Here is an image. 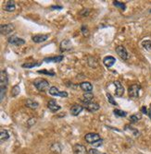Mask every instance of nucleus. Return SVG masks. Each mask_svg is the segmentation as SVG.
Returning a JSON list of instances; mask_svg holds the SVG:
<instances>
[{
    "label": "nucleus",
    "instance_id": "25",
    "mask_svg": "<svg viewBox=\"0 0 151 154\" xmlns=\"http://www.w3.org/2000/svg\"><path fill=\"white\" fill-rule=\"evenodd\" d=\"M141 118H142V114H139V113L135 114H133V115H131V116H130V122L132 124H135L139 120H141Z\"/></svg>",
    "mask_w": 151,
    "mask_h": 154
},
{
    "label": "nucleus",
    "instance_id": "16",
    "mask_svg": "<svg viewBox=\"0 0 151 154\" xmlns=\"http://www.w3.org/2000/svg\"><path fill=\"white\" fill-rule=\"evenodd\" d=\"M115 62H116L115 57L111 56V55L106 56V57H104V59H103V64H104V65H105L107 68L111 67L115 64Z\"/></svg>",
    "mask_w": 151,
    "mask_h": 154
},
{
    "label": "nucleus",
    "instance_id": "21",
    "mask_svg": "<svg viewBox=\"0 0 151 154\" xmlns=\"http://www.w3.org/2000/svg\"><path fill=\"white\" fill-rule=\"evenodd\" d=\"M16 8V5L14 1H11V0H8V1L6 2L5 6H4V9L7 12H12L14 11Z\"/></svg>",
    "mask_w": 151,
    "mask_h": 154
},
{
    "label": "nucleus",
    "instance_id": "37",
    "mask_svg": "<svg viewBox=\"0 0 151 154\" xmlns=\"http://www.w3.org/2000/svg\"><path fill=\"white\" fill-rule=\"evenodd\" d=\"M51 9H62V7H60V6H52V7H51Z\"/></svg>",
    "mask_w": 151,
    "mask_h": 154
},
{
    "label": "nucleus",
    "instance_id": "7",
    "mask_svg": "<svg viewBox=\"0 0 151 154\" xmlns=\"http://www.w3.org/2000/svg\"><path fill=\"white\" fill-rule=\"evenodd\" d=\"M48 92L50 93V95H52V96H58V97H62V98L68 97L67 91H58L57 87H51L48 89Z\"/></svg>",
    "mask_w": 151,
    "mask_h": 154
},
{
    "label": "nucleus",
    "instance_id": "30",
    "mask_svg": "<svg viewBox=\"0 0 151 154\" xmlns=\"http://www.w3.org/2000/svg\"><path fill=\"white\" fill-rule=\"evenodd\" d=\"M107 102H110V104H113V105H116V106H118V104H117V102H116L115 100H114V98L112 97V95L110 93H109L107 92Z\"/></svg>",
    "mask_w": 151,
    "mask_h": 154
},
{
    "label": "nucleus",
    "instance_id": "5",
    "mask_svg": "<svg viewBox=\"0 0 151 154\" xmlns=\"http://www.w3.org/2000/svg\"><path fill=\"white\" fill-rule=\"evenodd\" d=\"M7 42L12 45H15V46H20L25 44V41L23 39H21V38H19L16 35H12L10 37H8Z\"/></svg>",
    "mask_w": 151,
    "mask_h": 154
},
{
    "label": "nucleus",
    "instance_id": "9",
    "mask_svg": "<svg viewBox=\"0 0 151 154\" xmlns=\"http://www.w3.org/2000/svg\"><path fill=\"white\" fill-rule=\"evenodd\" d=\"M59 47H60V51H61V52H67V51H70L72 48V44L71 40L65 39L60 42Z\"/></svg>",
    "mask_w": 151,
    "mask_h": 154
},
{
    "label": "nucleus",
    "instance_id": "1",
    "mask_svg": "<svg viewBox=\"0 0 151 154\" xmlns=\"http://www.w3.org/2000/svg\"><path fill=\"white\" fill-rule=\"evenodd\" d=\"M8 84V77L6 70H2L0 73V98L1 102L3 101L4 97L6 95L7 87Z\"/></svg>",
    "mask_w": 151,
    "mask_h": 154
},
{
    "label": "nucleus",
    "instance_id": "2",
    "mask_svg": "<svg viewBox=\"0 0 151 154\" xmlns=\"http://www.w3.org/2000/svg\"><path fill=\"white\" fill-rule=\"evenodd\" d=\"M33 85L40 92H45L49 88V82L45 79H37L33 81Z\"/></svg>",
    "mask_w": 151,
    "mask_h": 154
},
{
    "label": "nucleus",
    "instance_id": "26",
    "mask_svg": "<svg viewBox=\"0 0 151 154\" xmlns=\"http://www.w3.org/2000/svg\"><path fill=\"white\" fill-rule=\"evenodd\" d=\"M113 5L116 7H118V8H120V10L122 11H124L125 9H126V5H125L124 3H122V2H120V1H113Z\"/></svg>",
    "mask_w": 151,
    "mask_h": 154
},
{
    "label": "nucleus",
    "instance_id": "13",
    "mask_svg": "<svg viewBox=\"0 0 151 154\" xmlns=\"http://www.w3.org/2000/svg\"><path fill=\"white\" fill-rule=\"evenodd\" d=\"M47 107H48V109L51 111V112H58V110L61 109V106L58 105L57 102H56L55 100H50L48 102V104H47Z\"/></svg>",
    "mask_w": 151,
    "mask_h": 154
},
{
    "label": "nucleus",
    "instance_id": "33",
    "mask_svg": "<svg viewBox=\"0 0 151 154\" xmlns=\"http://www.w3.org/2000/svg\"><path fill=\"white\" fill-rule=\"evenodd\" d=\"M88 154H106V153L99 152L96 149H88Z\"/></svg>",
    "mask_w": 151,
    "mask_h": 154
},
{
    "label": "nucleus",
    "instance_id": "38",
    "mask_svg": "<svg viewBox=\"0 0 151 154\" xmlns=\"http://www.w3.org/2000/svg\"><path fill=\"white\" fill-rule=\"evenodd\" d=\"M148 115L149 116V118H151V105H150V109H149V111H148Z\"/></svg>",
    "mask_w": 151,
    "mask_h": 154
},
{
    "label": "nucleus",
    "instance_id": "35",
    "mask_svg": "<svg viewBox=\"0 0 151 154\" xmlns=\"http://www.w3.org/2000/svg\"><path fill=\"white\" fill-rule=\"evenodd\" d=\"M102 144H103V140L100 139L99 141H97V142H96L95 144H93V146H94V147H100V146H102Z\"/></svg>",
    "mask_w": 151,
    "mask_h": 154
},
{
    "label": "nucleus",
    "instance_id": "6",
    "mask_svg": "<svg viewBox=\"0 0 151 154\" xmlns=\"http://www.w3.org/2000/svg\"><path fill=\"white\" fill-rule=\"evenodd\" d=\"M14 25L12 23H8V24H2L0 26V31H1V33L3 35H7V34L11 33L14 31Z\"/></svg>",
    "mask_w": 151,
    "mask_h": 154
},
{
    "label": "nucleus",
    "instance_id": "3",
    "mask_svg": "<svg viewBox=\"0 0 151 154\" xmlns=\"http://www.w3.org/2000/svg\"><path fill=\"white\" fill-rule=\"evenodd\" d=\"M141 91V86L139 84H133L128 89V94L131 98H138Z\"/></svg>",
    "mask_w": 151,
    "mask_h": 154
},
{
    "label": "nucleus",
    "instance_id": "18",
    "mask_svg": "<svg viewBox=\"0 0 151 154\" xmlns=\"http://www.w3.org/2000/svg\"><path fill=\"white\" fill-rule=\"evenodd\" d=\"M25 106L30 109H37L38 108V106H39V104H38L37 102L35 101H33L32 99H26V101H25Z\"/></svg>",
    "mask_w": 151,
    "mask_h": 154
},
{
    "label": "nucleus",
    "instance_id": "8",
    "mask_svg": "<svg viewBox=\"0 0 151 154\" xmlns=\"http://www.w3.org/2000/svg\"><path fill=\"white\" fill-rule=\"evenodd\" d=\"M116 53L119 54V56L123 59V60H127L128 59V52L126 48L122 45H119L116 47Z\"/></svg>",
    "mask_w": 151,
    "mask_h": 154
},
{
    "label": "nucleus",
    "instance_id": "15",
    "mask_svg": "<svg viewBox=\"0 0 151 154\" xmlns=\"http://www.w3.org/2000/svg\"><path fill=\"white\" fill-rule=\"evenodd\" d=\"M84 110V107L80 104H73L71 107V115H73V116H77L82 111Z\"/></svg>",
    "mask_w": 151,
    "mask_h": 154
},
{
    "label": "nucleus",
    "instance_id": "29",
    "mask_svg": "<svg viewBox=\"0 0 151 154\" xmlns=\"http://www.w3.org/2000/svg\"><path fill=\"white\" fill-rule=\"evenodd\" d=\"M20 88L19 85H15V86L11 89V95L13 97L18 96L20 94Z\"/></svg>",
    "mask_w": 151,
    "mask_h": 154
},
{
    "label": "nucleus",
    "instance_id": "22",
    "mask_svg": "<svg viewBox=\"0 0 151 154\" xmlns=\"http://www.w3.org/2000/svg\"><path fill=\"white\" fill-rule=\"evenodd\" d=\"M41 62L39 63H36V62H27V63H24L22 64V67L23 68H33V67H39L41 66Z\"/></svg>",
    "mask_w": 151,
    "mask_h": 154
},
{
    "label": "nucleus",
    "instance_id": "10",
    "mask_svg": "<svg viewBox=\"0 0 151 154\" xmlns=\"http://www.w3.org/2000/svg\"><path fill=\"white\" fill-rule=\"evenodd\" d=\"M73 151L75 154H87L88 151L84 145L82 144H75L73 146Z\"/></svg>",
    "mask_w": 151,
    "mask_h": 154
},
{
    "label": "nucleus",
    "instance_id": "34",
    "mask_svg": "<svg viewBox=\"0 0 151 154\" xmlns=\"http://www.w3.org/2000/svg\"><path fill=\"white\" fill-rule=\"evenodd\" d=\"M82 16H84V17H87V15L89 14V9H84L83 11H81L80 13Z\"/></svg>",
    "mask_w": 151,
    "mask_h": 154
},
{
    "label": "nucleus",
    "instance_id": "27",
    "mask_svg": "<svg viewBox=\"0 0 151 154\" xmlns=\"http://www.w3.org/2000/svg\"><path fill=\"white\" fill-rule=\"evenodd\" d=\"M141 45L143 46L146 51H151V41L150 40H144L141 42Z\"/></svg>",
    "mask_w": 151,
    "mask_h": 154
},
{
    "label": "nucleus",
    "instance_id": "12",
    "mask_svg": "<svg viewBox=\"0 0 151 154\" xmlns=\"http://www.w3.org/2000/svg\"><path fill=\"white\" fill-rule=\"evenodd\" d=\"M49 35L48 34H37V35H34L32 39L34 42L36 44H40V42H44L47 39H48Z\"/></svg>",
    "mask_w": 151,
    "mask_h": 154
},
{
    "label": "nucleus",
    "instance_id": "28",
    "mask_svg": "<svg viewBox=\"0 0 151 154\" xmlns=\"http://www.w3.org/2000/svg\"><path fill=\"white\" fill-rule=\"evenodd\" d=\"M113 113L116 116H119V117H125L127 115V113L124 112L122 110H120V109H114L113 110Z\"/></svg>",
    "mask_w": 151,
    "mask_h": 154
},
{
    "label": "nucleus",
    "instance_id": "17",
    "mask_svg": "<svg viewBox=\"0 0 151 154\" xmlns=\"http://www.w3.org/2000/svg\"><path fill=\"white\" fill-rule=\"evenodd\" d=\"M94 99V94L92 92H88V93H84L81 98V102H84V104H88L90 102H92V100Z\"/></svg>",
    "mask_w": 151,
    "mask_h": 154
},
{
    "label": "nucleus",
    "instance_id": "11",
    "mask_svg": "<svg viewBox=\"0 0 151 154\" xmlns=\"http://www.w3.org/2000/svg\"><path fill=\"white\" fill-rule=\"evenodd\" d=\"M114 85L116 87V91L115 94L117 97H122L124 93V88L122 86V84L120 82V81H114Z\"/></svg>",
    "mask_w": 151,
    "mask_h": 154
},
{
    "label": "nucleus",
    "instance_id": "39",
    "mask_svg": "<svg viewBox=\"0 0 151 154\" xmlns=\"http://www.w3.org/2000/svg\"><path fill=\"white\" fill-rule=\"evenodd\" d=\"M33 120H34L33 118V119H31V121H33ZM33 123H35V122H29V126H32Z\"/></svg>",
    "mask_w": 151,
    "mask_h": 154
},
{
    "label": "nucleus",
    "instance_id": "4",
    "mask_svg": "<svg viewBox=\"0 0 151 154\" xmlns=\"http://www.w3.org/2000/svg\"><path fill=\"white\" fill-rule=\"evenodd\" d=\"M84 139L87 143L93 145L96 142H97V141L100 140L101 138H100V136H99V134H97V133H88L84 136Z\"/></svg>",
    "mask_w": 151,
    "mask_h": 154
},
{
    "label": "nucleus",
    "instance_id": "20",
    "mask_svg": "<svg viewBox=\"0 0 151 154\" xmlns=\"http://www.w3.org/2000/svg\"><path fill=\"white\" fill-rule=\"evenodd\" d=\"M80 88L83 89L84 91H85V93H88V92H91L93 91V86L92 84L90 82H87V81H85V82H82L80 84Z\"/></svg>",
    "mask_w": 151,
    "mask_h": 154
},
{
    "label": "nucleus",
    "instance_id": "40",
    "mask_svg": "<svg viewBox=\"0 0 151 154\" xmlns=\"http://www.w3.org/2000/svg\"><path fill=\"white\" fill-rule=\"evenodd\" d=\"M150 13H151V9H150Z\"/></svg>",
    "mask_w": 151,
    "mask_h": 154
},
{
    "label": "nucleus",
    "instance_id": "36",
    "mask_svg": "<svg viewBox=\"0 0 151 154\" xmlns=\"http://www.w3.org/2000/svg\"><path fill=\"white\" fill-rule=\"evenodd\" d=\"M141 112L143 113V114H148V110L146 109V106H143V107L141 108Z\"/></svg>",
    "mask_w": 151,
    "mask_h": 154
},
{
    "label": "nucleus",
    "instance_id": "14",
    "mask_svg": "<svg viewBox=\"0 0 151 154\" xmlns=\"http://www.w3.org/2000/svg\"><path fill=\"white\" fill-rule=\"evenodd\" d=\"M64 59V55H56V56L46 57L44 59V62L46 63H59Z\"/></svg>",
    "mask_w": 151,
    "mask_h": 154
},
{
    "label": "nucleus",
    "instance_id": "31",
    "mask_svg": "<svg viewBox=\"0 0 151 154\" xmlns=\"http://www.w3.org/2000/svg\"><path fill=\"white\" fill-rule=\"evenodd\" d=\"M81 32H83V35L84 37H87L89 35V30L87 28V26L86 25H82V27H81Z\"/></svg>",
    "mask_w": 151,
    "mask_h": 154
},
{
    "label": "nucleus",
    "instance_id": "24",
    "mask_svg": "<svg viewBox=\"0 0 151 154\" xmlns=\"http://www.w3.org/2000/svg\"><path fill=\"white\" fill-rule=\"evenodd\" d=\"M124 130L126 131H130L131 133L135 136V137H138L139 136V131H138L137 129H135V128H133V126H131L130 125H126L124 126Z\"/></svg>",
    "mask_w": 151,
    "mask_h": 154
},
{
    "label": "nucleus",
    "instance_id": "19",
    "mask_svg": "<svg viewBox=\"0 0 151 154\" xmlns=\"http://www.w3.org/2000/svg\"><path fill=\"white\" fill-rule=\"evenodd\" d=\"M85 108H86V110H88L89 112L94 113V112L98 111L99 108H100V106H99V104H97V102H90V104H86Z\"/></svg>",
    "mask_w": 151,
    "mask_h": 154
},
{
    "label": "nucleus",
    "instance_id": "32",
    "mask_svg": "<svg viewBox=\"0 0 151 154\" xmlns=\"http://www.w3.org/2000/svg\"><path fill=\"white\" fill-rule=\"evenodd\" d=\"M37 73H39V74H45V75H48V76H55V72H53V71H47V70H46V69L38 70Z\"/></svg>",
    "mask_w": 151,
    "mask_h": 154
},
{
    "label": "nucleus",
    "instance_id": "23",
    "mask_svg": "<svg viewBox=\"0 0 151 154\" xmlns=\"http://www.w3.org/2000/svg\"><path fill=\"white\" fill-rule=\"evenodd\" d=\"M8 139H10V134H8V132L5 129L0 130V139H1V142H4V141L7 140Z\"/></svg>",
    "mask_w": 151,
    "mask_h": 154
}]
</instances>
